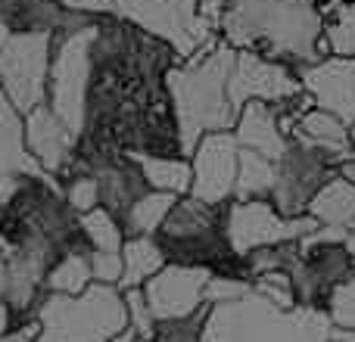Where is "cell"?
Returning <instances> with one entry per match:
<instances>
[{
  "label": "cell",
  "mask_w": 355,
  "mask_h": 342,
  "mask_svg": "<svg viewBox=\"0 0 355 342\" xmlns=\"http://www.w3.org/2000/svg\"><path fill=\"white\" fill-rule=\"evenodd\" d=\"M6 287H10V258L0 249V299L6 296Z\"/></svg>",
  "instance_id": "e575fe53"
},
{
  "label": "cell",
  "mask_w": 355,
  "mask_h": 342,
  "mask_svg": "<svg viewBox=\"0 0 355 342\" xmlns=\"http://www.w3.org/2000/svg\"><path fill=\"white\" fill-rule=\"evenodd\" d=\"M302 91L315 106L355 125V56H321L318 62L300 69Z\"/></svg>",
  "instance_id": "4fadbf2b"
},
{
  "label": "cell",
  "mask_w": 355,
  "mask_h": 342,
  "mask_svg": "<svg viewBox=\"0 0 355 342\" xmlns=\"http://www.w3.org/2000/svg\"><path fill=\"white\" fill-rule=\"evenodd\" d=\"M56 35H10L0 50V87L22 112L47 103Z\"/></svg>",
  "instance_id": "ba28073f"
},
{
  "label": "cell",
  "mask_w": 355,
  "mask_h": 342,
  "mask_svg": "<svg viewBox=\"0 0 355 342\" xmlns=\"http://www.w3.org/2000/svg\"><path fill=\"white\" fill-rule=\"evenodd\" d=\"M94 174L100 177V206H106L119 221H125V215L131 212L137 199L150 190L147 177H144L141 165L135 156L122 153L112 156L106 165H100Z\"/></svg>",
  "instance_id": "ac0fdd59"
},
{
  "label": "cell",
  "mask_w": 355,
  "mask_h": 342,
  "mask_svg": "<svg viewBox=\"0 0 355 342\" xmlns=\"http://www.w3.org/2000/svg\"><path fill=\"white\" fill-rule=\"evenodd\" d=\"M309 215H312L324 231H331L334 237L346 240L355 231V181L346 177L343 171H337V174L315 193L312 206H309Z\"/></svg>",
  "instance_id": "d6986e66"
},
{
  "label": "cell",
  "mask_w": 355,
  "mask_h": 342,
  "mask_svg": "<svg viewBox=\"0 0 355 342\" xmlns=\"http://www.w3.org/2000/svg\"><path fill=\"white\" fill-rule=\"evenodd\" d=\"M252 289H256L259 296H265L271 305H277L281 312H293V308H300L290 271H268V274L252 277Z\"/></svg>",
  "instance_id": "f1b7e54d"
},
{
  "label": "cell",
  "mask_w": 355,
  "mask_h": 342,
  "mask_svg": "<svg viewBox=\"0 0 355 342\" xmlns=\"http://www.w3.org/2000/svg\"><path fill=\"white\" fill-rule=\"evenodd\" d=\"M78 227H81L85 243L91 246L94 252H122L125 240H128L125 224L106 206H97V208H91V212L78 215Z\"/></svg>",
  "instance_id": "484cf974"
},
{
  "label": "cell",
  "mask_w": 355,
  "mask_h": 342,
  "mask_svg": "<svg viewBox=\"0 0 355 342\" xmlns=\"http://www.w3.org/2000/svg\"><path fill=\"white\" fill-rule=\"evenodd\" d=\"M156 240L162 243L168 262L196 264L212 274L250 277L246 262L231 249V240L225 231V206H209L196 196H181L168 218L162 221Z\"/></svg>",
  "instance_id": "3957f363"
},
{
  "label": "cell",
  "mask_w": 355,
  "mask_h": 342,
  "mask_svg": "<svg viewBox=\"0 0 355 342\" xmlns=\"http://www.w3.org/2000/svg\"><path fill=\"white\" fill-rule=\"evenodd\" d=\"M122 262H125V277L122 289L144 287L150 277H156L168 264V255L156 237H128L122 246Z\"/></svg>",
  "instance_id": "44dd1931"
},
{
  "label": "cell",
  "mask_w": 355,
  "mask_h": 342,
  "mask_svg": "<svg viewBox=\"0 0 355 342\" xmlns=\"http://www.w3.org/2000/svg\"><path fill=\"white\" fill-rule=\"evenodd\" d=\"M327 314H331V321L337 327L355 330V277H349L346 283H340V287L334 289Z\"/></svg>",
  "instance_id": "4dcf8cb0"
},
{
  "label": "cell",
  "mask_w": 355,
  "mask_h": 342,
  "mask_svg": "<svg viewBox=\"0 0 355 342\" xmlns=\"http://www.w3.org/2000/svg\"><path fill=\"white\" fill-rule=\"evenodd\" d=\"M225 231L231 240V249L240 258L262 246L287 243V240H306L321 231V224L312 215L287 218L271 202V196H250V199H231L225 206Z\"/></svg>",
  "instance_id": "52a82bcc"
},
{
  "label": "cell",
  "mask_w": 355,
  "mask_h": 342,
  "mask_svg": "<svg viewBox=\"0 0 355 342\" xmlns=\"http://www.w3.org/2000/svg\"><path fill=\"white\" fill-rule=\"evenodd\" d=\"M200 3H202V6H209V3H212V0H200Z\"/></svg>",
  "instance_id": "60d3db41"
},
{
  "label": "cell",
  "mask_w": 355,
  "mask_h": 342,
  "mask_svg": "<svg viewBox=\"0 0 355 342\" xmlns=\"http://www.w3.org/2000/svg\"><path fill=\"white\" fill-rule=\"evenodd\" d=\"M231 93L237 109H243L250 100H262L271 106H287L302 93V78L293 66L281 60H268L252 50H237L234 62Z\"/></svg>",
  "instance_id": "8fae6325"
},
{
  "label": "cell",
  "mask_w": 355,
  "mask_h": 342,
  "mask_svg": "<svg viewBox=\"0 0 355 342\" xmlns=\"http://www.w3.org/2000/svg\"><path fill=\"white\" fill-rule=\"evenodd\" d=\"M225 3H227V0H212V3H209V6H206V10H209V16H212V19H215V22H218V12H221V10H225Z\"/></svg>",
  "instance_id": "74e56055"
},
{
  "label": "cell",
  "mask_w": 355,
  "mask_h": 342,
  "mask_svg": "<svg viewBox=\"0 0 355 342\" xmlns=\"http://www.w3.org/2000/svg\"><path fill=\"white\" fill-rule=\"evenodd\" d=\"M91 283H97L94 280V268H91V246H75V249L62 252L53 268L47 271L44 289L56 296H78Z\"/></svg>",
  "instance_id": "7402d4cb"
},
{
  "label": "cell",
  "mask_w": 355,
  "mask_h": 342,
  "mask_svg": "<svg viewBox=\"0 0 355 342\" xmlns=\"http://www.w3.org/2000/svg\"><path fill=\"white\" fill-rule=\"evenodd\" d=\"M277 183V162L262 153L240 147V177H237V196L234 199H250V196H271Z\"/></svg>",
  "instance_id": "4316f807"
},
{
  "label": "cell",
  "mask_w": 355,
  "mask_h": 342,
  "mask_svg": "<svg viewBox=\"0 0 355 342\" xmlns=\"http://www.w3.org/2000/svg\"><path fill=\"white\" fill-rule=\"evenodd\" d=\"M41 342H112L131 327L125 289L91 283L78 296L47 293L37 308Z\"/></svg>",
  "instance_id": "277c9868"
},
{
  "label": "cell",
  "mask_w": 355,
  "mask_h": 342,
  "mask_svg": "<svg viewBox=\"0 0 355 342\" xmlns=\"http://www.w3.org/2000/svg\"><path fill=\"white\" fill-rule=\"evenodd\" d=\"M231 131L237 134V143L243 150L262 153L275 162H281V156L287 153V147H290V134H287V128H284L281 109L271 103H262V100H250V103L240 109Z\"/></svg>",
  "instance_id": "2e32d148"
},
{
  "label": "cell",
  "mask_w": 355,
  "mask_h": 342,
  "mask_svg": "<svg viewBox=\"0 0 355 342\" xmlns=\"http://www.w3.org/2000/svg\"><path fill=\"white\" fill-rule=\"evenodd\" d=\"M94 16L69 12L60 0H0V22L10 35H60Z\"/></svg>",
  "instance_id": "e0dca14e"
},
{
  "label": "cell",
  "mask_w": 355,
  "mask_h": 342,
  "mask_svg": "<svg viewBox=\"0 0 355 342\" xmlns=\"http://www.w3.org/2000/svg\"><path fill=\"white\" fill-rule=\"evenodd\" d=\"M119 19L166 41L178 62L200 53L218 37V22L200 0H112Z\"/></svg>",
  "instance_id": "5b68a950"
},
{
  "label": "cell",
  "mask_w": 355,
  "mask_h": 342,
  "mask_svg": "<svg viewBox=\"0 0 355 342\" xmlns=\"http://www.w3.org/2000/svg\"><path fill=\"white\" fill-rule=\"evenodd\" d=\"M178 199H181V196L150 187L147 193L131 206V212L125 215V221H122L125 233H128V237H156L159 227H162V221L168 218V212L175 208Z\"/></svg>",
  "instance_id": "cb8c5ba5"
},
{
  "label": "cell",
  "mask_w": 355,
  "mask_h": 342,
  "mask_svg": "<svg viewBox=\"0 0 355 342\" xmlns=\"http://www.w3.org/2000/svg\"><path fill=\"white\" fill-rule=\"evenodd\" d=\"M290 141H300L306 147L318 150L321 156L343 168L346 162L355 159V141H352V125H346L340 116L321 109V106H309L290 128Z\"/></svg>",
  "instance_id": "9a60e30c"
},
{
  "label": "cell",
  "mask_w": 355,
  "mask_h": 342,
  "mask_svg": "<svg viewBox=\"0 0 355 342\" xmlns=\"http://www.w3.org/2000/svg\"><path fill=\"white\" fill-rule=\"evenodd\" d=\"M352 141H355V125H352ZM340 171H343L346 177H352V181H355V159H352V162H346V165L340 168Z\"/></svg>",
  "instance_id": "f35d334b"
},
{
  "label": "cell",
  "mask_w": 355,
  "mask_h": 342,
  "mask_svg": "<svg viewBox=\"0 0 355 342\" xmlns=\"http://www.w3.org/2000/svg\"><path fill=\"white\" fill-rule=\"evenodd\" d=\"M25 143L44 174L62 177L78 147V134L53 112L50 103H41L25 112Z\"/></svg>",
  "instance_id": "5bb4252c"
},
{
  "label": "cell",
  "mask_w": 355,
  "mask_h": 342,
  "mask_svg": "<svg viewBox=\"0 0 355 342\" xmlns=\"http://www.w3.org/2000/svg\"><path fill=\"white\" fill-rule=\"evenodd\" d=\"M209 308H212V305H206L202 312H196V314H187V318L159 321V324H156L153 342H202Z\"/></svg>",
  "instance_id": "f546056e"
},
{
  "label": "cell",
  "mask_w": 355,
  "mask_h": 342,
  "mask_svg": "<svg viewBox=\"0 0 355 342\" xmlns=\"http://www.w3.org/2000/svg\"><path fill=\"white\" fill-rule=\"evenodd\" d=\"M209 280H212V271L196 268V264L168 262L141 289L147 296V305L156 321H175L212 305L209 302Z\"/></svg>",
  "instance_id": "7c38bea8"
},
{
  "label": "cell",
  "mask_w": 355,
  "mask_h": 342,
  "mask_svg": "<svg viewBox=\"0 0 355 342\" xmlns=\"http://www.w3.org/2000/svg\"><path fill=\"white\" fill-rule=\"evenodd\" d=\"M62 196H66L69 208L75 215H85L100 206V177L94 171H81V174L62 177Z\"/></svg>",
  "instance_id": "83f0119b"
},
{
  "label": "cell",
  "mask_w": 355,
  "mask_h": 342,
  "mask_svg": "<svg viewBox=\"0 0 355 342\" xmlns=\"http://www.w3.org/2000/svg\"><path fill=\"white\" fill-rule=\"evenodd\" d=\"M234 62H237V47L218 35L200 53L175 62L168 69L166 87L175 106L178 128H181L184 156L193 153L202 134L231 131L234 122H237L240 109L231 93Z\"/></svg>",
  "instance_id": "7a4b0ae2"
},
{
  "label": "cell",
  "mask_w": 355,
  "mask_h": 342,
  "mask_svg": "<svg viewBox=\"0 0 355 342\" xmlns=\"http://www.w3.org/2000/svg\"><path fill=\"white\" fill-rule=\"evenodd\" d=\"M12 181H16V177H10V174H0V206H3V202H6V196H10Z\"/></svg>",
  "instance_id": "d590c367"
},
{
  "label": "cell",
  "mask_w": 355,
  "mask_h": 342,
  "mask_svg": "<svg viewBox=\"0 0 355 342\" xmlns=\"http://www.w3.org/2000/svg\"><path fill=\"white\" fill-rule=\"evenodd\" d=\"M91 268H94V280L97 283L122 287V277H125L122 252H94L91 249Z\"/></svg>",
  "instance_id": "1f68e13d"
},
{
  "label": "cell",
  "mask_w": 355,
  "mask_h": 342,
  "mask_svg": "<svg viewBox=\"0 0 355 342\" xmlns=\"http://www.w3.org/2000/svg\"><path fill=\"white\" fill-rule=\"evenodd\" d=\"M193 187L190 196L209 206H227L237 196L240 177V143L234 131H209L190 153Z\"/></svg>",
  "instance_id": "9c48e42d"
},
{
  "label": "cell",
  "mask_w": 355,
  "mask_h": 342,
  "mask_svg": "<svg viewBox=\"0 0 355 342\" xmlns=\"http://www.w3.org/2000/svg\"><path fill=\"white\" fill-rule=\"evenodd\" d=\"M144 177L153 190H166L175 196H187L193 187V165L190 156H135Z\"/></svg>",
  "instance_id": "603a6c76"
},
{
  "label": "cell",
  "mask_w": 355,
  "mask_h": 342,
  "mask_svg": "<svg viewBox=\"0 0 355 342\" xmlns=\"http://www.w3.org/2000/svg\"><path fill=\"white\" fill-rule=\"evenodd\" d=\"M218 35L237 50L281 60L296 72L327 56L321 0H227L218 12Z\"/></svg>",
  "instance_id": "6da1fadb"
},
{
  "label": "cell",
  "mask_w": 355,
  "mask_h": 342,
  "mask_svg": "<svg viewBox=\"0 0 355 342\" xmlns=\"http://www.w3.org/2000/svg\"><path fill=\"white\" fill-rule=\"evenodd\" d=\"M97 22L100 16H94L60 31L53 41V60H50L47 103L78 137L85 128L87 91H91V44L97 35Z\"/></svg>",
  "instance_id": "8992f818"
},
{
  "label": "cell",
  "mask_w": 355,
  "mask_h": 342,
  "mask_svg": "<svg viewBox=\"0 0 355 342\" xmlns=\"http://www.w3.org/2000/svg\"><path fill=\"white\" fill-rule=\"evenodd\" d=\"M69 12H85V16H116L112 0H60Z\"/></svg>",
  "instance_id": "d6a6232c"
},
{
  "label": "cell",
  "mask_w": 355,
  "mask_h": 342,
  "mask_svg": "<svg viewBox=\"0 0 355 342\" xmlns=\"http://www.w3.org/2000/svg\"><path fill=\"white\" fill-rule=\"evenodd\" d=\"M324 47L334 56H355V0H321Z\"/></svg>",
  "instance_id": "d4e9b609"
},
{
  "label": "cell",
  "mask_w": 355,
  "mask_h": 342,
  "mask_svg": "<svg viewBox=\"0 0 355 342\" xmlns=\"http://www.w3.org/2000/svg\"><path fill=\"white\" fill-rule=\"evenodd\" d=\"M337 171L340 168L334 165L327 156H321L318 150L306 147V143H300V141H290L287 153L277 162V183H275V190H271V202H275L287 218L306 215L315 193H318Z\"/></svg>",
  "instance_id": "30bf717a"
},
{
  "label": "cell",
  "mask_w": 355,
  "mask_h": 342,
  "mask_svg": "<svg viewBox=\"0 0 355 342\" xmlns=\"http://www.w3.org/2000/svg\"><path fill=\"white\" fill-rule=\"evenodd\" d=\"M35 159L25 143V112L0 87V174H37Z\"/></svg>",
  "instance_id": "ffe728a7"
},
{
  "label": "cell",
  "mask_w": 355,
  "mask_h": 342,
  "mask_svg": "<svg viewBox=\"0 0 355 342\" xmlns=\"http://www.w3.org/2000/svg\"><path fill=\"white\" fill-rule=\"evenodd\" d=\"M0 342H41V324H37V318L28 324H16L0 333Z\"/></svg>",
  "instance_id": "836d02e7"
},
{
  "label": "cell",
  "mask_w": 355,
  "mask_h": 342,
  "mask_svg": "<svg viewBox=\"0 0 355 342\" xmlns=\"http://www.w3.org/2000/svg\"><path fill=\"white\" fill-rule=\"evenodd\" d=\"M346 249L352 252V258H355V231L349 233V237H346Z\"/></svg>",
  "instance_id": "ab89813d"
},
{
  "label": "cell",
  "mask_w": 355,
  "mask_h": 342,
  "mask_svg": "<svg viewBox=\"0 0 355 342\" xmlns=\"http://www.w3.org/2000/svg\"><path fill=\"white\" fill-rule=\"evenodd\" d=\"M10 324H12V321H10V308H6V302L0 299V333L10 330Z\"/></svg>",
  "instance_id": "8d00e7d4"
}]
</instances>
